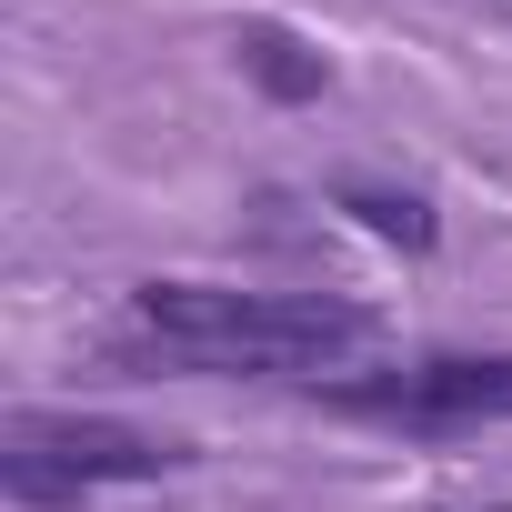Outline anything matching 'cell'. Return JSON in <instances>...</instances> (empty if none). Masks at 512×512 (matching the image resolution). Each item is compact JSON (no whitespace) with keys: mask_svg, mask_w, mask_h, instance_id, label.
Listing matches in <instances>:
<instances>
[{"mask_svg":"<svg viewBox=\"0 0 512 512\" xmlns=\"http://www.w3.org/2000/svg\"><path fill=\"white\" fill-rule=\"evenodd\" d=\"M181 462H191V442L111 422V412H11L0 422V492L31 512H61V502L111 492V482H161Z\"/></svg>","mask_w":512,"mask_h":512,"instance_id":"7a4b0ae2","label":"cell"},{"mask_svg":"<svg viewBox=\"0 0 512 512\" xmlns=\"http://www.w3.org/2000/svg\"><path fill=\"white\" fill-rule=\"evenodd\" d=\"M231 61H241V81L262 91V101H292V111L332 91V61H322L302 31H282V21H241V31H231Z\"/></svg>","mask_w":512,"mask_h":512,"instance_id":"277c9868","label":"cell"},{"mask_svg":"<svg viewBox=\"0 0 512 512\" xmlns=\"http://www.w3.org/2000/svg\"><path fill=\"white\" fill-rule=\"evenodd\" d=\"M382 342L372 302L342 292H231V282H141L121 332H111V372L131 382H201V372H322L342 352Z\"/></svg>","mask_w":512,"mask_h":512,"instance_id":"6da1fadb","label":"cell"},{"mask_svg":"<svg viewBox=\"0 0 512 512\" xmlns=\"http://www.w3.org/2000/svg\"><path fill=\"white\" fill-rule=\"evenodd\" d=\"M332 211H352L372 241H392V251H432L442 241V221H432V201L422 191H392V181H332Z\"/></svg>","mask_w":512,"mask_h":512,"instance_id":"5b68a950","label":"cell"},{"mask_svg":"<svg viewBox=\"0 0 512 512\" xmlns=\"http://www.w3.org/2000/svg\"><path fill=\"white\" fill-rule=\"evenodd\" d=\"M312 402L382 432H482V422H512V352H422L392 372L322 382Z\"/></svg>","mask_w":512,"mask_h":512,"instance_id":"3957f363","label":"cell"}]
</instances>
